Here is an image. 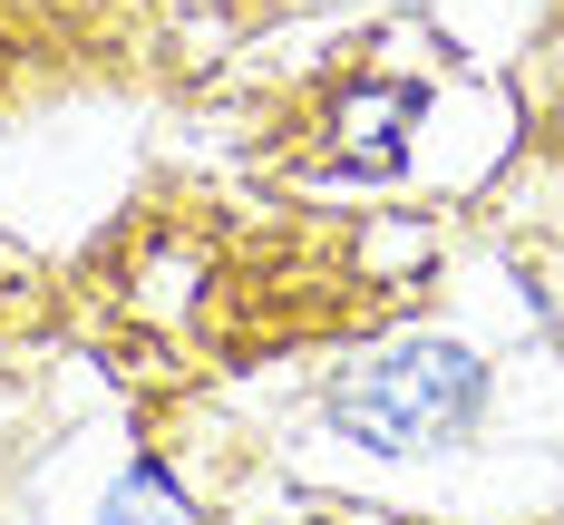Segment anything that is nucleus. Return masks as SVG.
Listing matches in <instances>:
<instances>
[{
	"label": "nucleus",
	"instance_id": "nucleus-1",
	"mask_svg": "<svg viewBox=\"0 0 564 525\" xmlns=\"http://www.w3.org/2000/svg\"><path fill=\"white\" fill-rule=\"evenodd\" d=\"M487 400H497V380L467 341L409 331V341H380L370 360H350L322 400V418L370 458H448L457 438H477Z\"/></svg>",
	"mask_w": 564,
	"mask_h": 525
},
{
	"label": "nucleus",
	"instance_id": "nucleus-3",
	"mask_svg": "<svg viewBox=\"0 0 564 525\" xmlns=\"http://www.w3.org/2000/svg\"><path fill=\"white\" fill-rule=\"evenodd\" d=\"M137 506H175L185 516V486H175V467H127L108 486V516H137Z\"/></svg>",
	"mask_w": 564,
	"mask_h": 525
},
{
	"label": "nucleus",
	"instance_id": "nucleus-4",
	"mask_svg": "<svg viewBox=\"0 0 564 525\" xmlns=\"http://www.w3.org/2000/svg\"><path fill=\"white\" fill-rule=\"evenodd\" d=\"M545 68H555V98H564V40H555V58H545Z\"/></svg>",
	"mask_w": 564,
	"mask_h": 525
},
{
	"label": "nucleus",
	"instance_id": "nucleus-2",
	"mask_svg": "<svg viewBox=\"0 0 564 525\" xmlns=\"http://www.w3.org/2000/svg\"><path fill=\"white\" fill-rule=\"evenodd\" d=\"M409 117H419L409 88L360 78V88L332 108V166L340 175H399V166H409Z\"/></svg>",
	"mask_w": 564,
	"mask_h": 525
}]
</instances>
